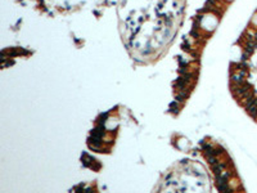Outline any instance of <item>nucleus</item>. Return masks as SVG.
<instances>
[{
  "label": "nucleus",
  "mask_w": 257,
  "mask_h": 193,
  "mask_svg": "<svg viewBox=\"0 0 257 193\" xmlns=\"http://www.w3.org/2000/svg\"><path fill=\"white\" fill-rule=\"evenodd\" d=\"M188 93H185V90H180V92L176 94V101L179 102V103H181V102H184L185 99L188 98Z\"/></svg>",
  "instance_id": "obj_1"
},
{
  "label": "nucleus",
  "mask_w": 257,
  "mask_h": 193,
  "mask_svg": "<svg viewBox=\"0 0 257 193\" xmlns=\"http://www.w3.org/2000/svg\"><path fill=\"white\" fill-rule=\"evenodd\" d=\"M177 101L176 102H172L171 104H170V109H171V112H174V113H177L179 112V104H177Z\"/></svg>",
  "instance_id": "obj_2"
},
{
  "label": "nucleus",
  "mask_w": 257,
  "mask_h": 193,
  "mask_svg": "<svg viewBox=\"0 0 257 193\" xmlns=\"http://www.w3.org/2000/svg\"><path fill=\"white\" fill-rule=\"evenodd\" d=\"M82 161H84V163H85L86 166L89 165L90 162H94V160H93V158H92V157H90V156H87L86 153H84V154H82Z\"/></svg>",
  "instance_id": "obj_3"
},
{
  "label": "nucleus",
  "mask_w": 257,
  "mask_h": 193,
  "mask_svg": "<svg viewBox=\"0 0 257 193\" xmlns=\"http://www.w3.org/2000/svg\"><path fill=\"white\" fill-rule=\"evenodd\" d=\"M109 118V115L108 113H103V115H100L99 116V118H98V124H104L107 120Z\"/></svg>",
  "instance_id": "obj_4"
}]
</instances>
